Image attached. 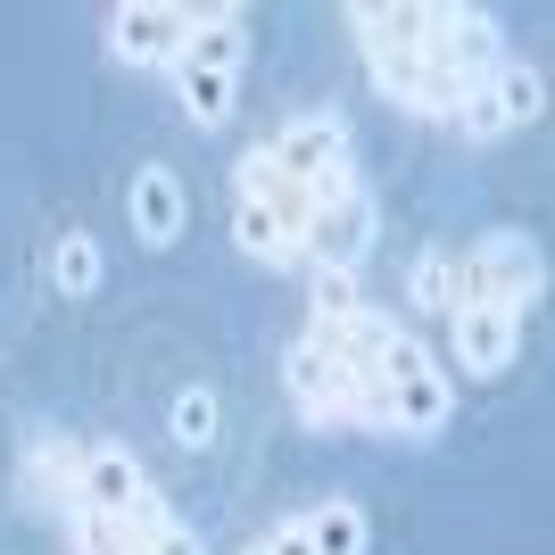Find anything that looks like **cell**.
<instances>
[{"label":"cell","mask_w":555,"mask_h":555,"mask_svg":"<svg viewBox=\"0 0 555 555\" xmlns=\"http://www.w3.org/2000/svg\"><path fill=\"white\" fill-rule=\"evenodd\" d=\"M282 398L315 440L431 448L456 423V373L406 315L373 307L357 282H315L282 348Z\"/></svg>","instance_id":"obj_1"},{"label":"cell","mask_w":555,"mask_h":555,"mask_svg":"<svg viewBox=\"0 0 555 555\" xmlns=\"http://www.w3.org/2000/svg\"><path fill=\"white\" fill-rule=\"evenodd\" d=\"M232 249L266 274L307 282H357L373 266L382 199L357 166V133L340 108H291L232 158Z\"/></svg>","instance_id":"obj_2"},{"label":"cell","mask_w":555,"mask_h":555,"mask_svg":"<svg viewBox=\"0 0 555 555\" xmlns=\"http://www.w3.org/2000/svg\"><path fill=\"white\" fill-rule=\"evenodd\" d=\"M340 25L365 59V83L415 125H456L506 59V17L481 0H348Z\"/></svg>","instance_id":"obj_3"},{"label":"cell","mask_w":555,"mask_h":555,"mask_svg":"<svg viewBox=\"0 0 555 555\" xmlns=\"http://www.w3.org/2000/svg\"><path fill=\"white\" fill-rule=\"evenodd\" d=\"M406 299L431 307V315H456V307H506L531 324L539 299H547V249H539L522 224H489L473 232L464 249H423L406 266Z\"/></svg>","instance_id":"obj_4"},{"label":"cell","mask_w":555,"mask_h":555,"mask_svg":"<svg viewBox=\"0 0 555 555\" xmlns=\"http://www.w3.org/2000/svg\"><path fill=\"white\" fill-rule=\"evenodd\" d=\"M50 531L67 539V555H208L199 522L166 506V489H150L133 506H92V498L75 489L67 514H59Z\"/></svg>","instance_id":"obj_5"},{"label":"cell","mask_w":555,"mask_h":555,"mask_svg":"<svg viewBox=\"0 0 555 555\" xmlns=\"http://www.w3.org/2000/svg\"><path fill=\"white\" fill-rule=\"evenodd\" d=\"M241 75H249V0H224V17L191 42V59L166 75L175 108L191 116V133H224L241 108Z\"/></svg>","instance_id":"obj_6"},{"label":"cell","mask_w":555,"mask_h":555,"mask_svg":"<svg viewBox=\"0 0 555 555\" xmlns=\"http://www.w3.org/2000/svg\"><path fill=\"white\" fill-rule=\"evenodd\" d=\"M216 17H224V0H116L100 42H108L116 67H133V75H175Z\"/></svg>","instance_id":"obj_7"},{"label":"cell","mask_w":555,"mask_h":555,"mask_svg":"<svg viewBox=\"0 0 555 555\" xmlns=\"http://www.w3.org/2000/svg\"><path fill=\"white\" fill-rule=\"evenodd\" d=\"M539 116H547V75L531 67V59H498L489 67V83L473 100H464V116H456V133L473 141V150H498V141H514V133H531Z\"/></svg>","instance_id":"obj_8"},{"label":"cell","mask_w":555,"mask_h":555,"mask_svg":"<svg viewBox=\"0 0 555 555\" xmlns=\"http://www.w3.org/2000/svg\"><path fill=\"white\" fill-rule=\"evenodd\" d=\"M522 315H506V307H456L448 315V357L440 365L456 373V382H506L514 365H522Z\"/></svg>","instance_id":"obj_9"},{"label":"cell","mask_w":555,"mask_h":555,"mask_svg":"<svg viewBox=\"0 0 555 555\" xmlns=\"http://www.w3.org/2000/svg\"><path fill=\"white\" fill-rule=\"evenodd\" d=\"M373 547V522L357 498H324V506H299L282 514L266 539H249L241 555H365Z\"/></svg>","instance_id":"obj_10"},{"label":"cell","mask_w":555,"mask_h":555,"mask_svg":"<svg viewBox=\"0 0 555 555\" xmlns=\"http://www.w3.org/2000/svg\"><path fill=\"white\" fill-rule=\"evenodd\" d=\"M191 224V191L175 166H133V183H125V232H133L141 249H175Z\"/></svg>","instance_id":"obj_11"},{"label":"cell","mask_w":555,"mask_h":555,"mask_svg":"<svg viewBox=\"0 0 555 555\" xmlns=\"http://www.w3.org/2000/svg\"><path fill=\"white\" fill-rule=\"evenodd\" d=\"M100 282H108V249H100L83 224H67L50 241V291H59V299H100Z\"/></svg>","instance_id":"obj_12"},{"label":"cell","mask_w":555,"mask_h":555,"mask_svg":"<svg viewBox=\"0 0 555 555\" xmlns=\"http://www.w3.org/2000/svg\"><path fill=\"white\" fill-rule=\"evenodd\" d=\"M166 431H175V448L208 456V448L224 440V398H216V382H183V390L166 398Z\"/></svg>","instance_id":"obj_13"}]
</instances>
